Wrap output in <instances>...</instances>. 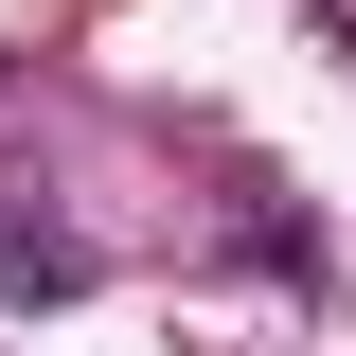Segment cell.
Wrapping results in <instances>:
<instances>
[{
  "label": "cell",
  "mask_w": 356,
  "mask_h": 356,
  "mask_svg": "<svg viewBox=\"0 0 356 356\" xmlns=\"http://www.w3.org/2000/svg\"><path fill=\"white\" fill-rule=\"evenodd\" d=\"M89 285V232L72 214H18V196H0V303H72Z\"/></svg>",
  "instance_id": "1"
}]
</instances>
